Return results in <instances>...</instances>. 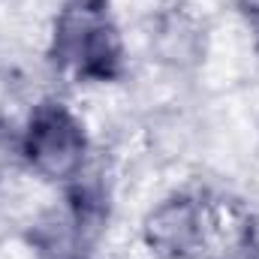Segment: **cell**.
Listing matches in <instances>:
<instances>
[{
    "label": "cell",
    "instance_id": "cell-3",
    "mask_svg": "<svg viewBox=\"0 0 259 259\" xmlns=\"http://www.w3.org/2000/svg\"><path fill=\"white\" fill-rule=\"evenodd\" d=\"M21 160L46 181L69 184L84 172L88 133L84 124L58 100H42L27 115L18 139Z\"/></svg>",
    "mask_w": 259,
    "mask_h": 259
},
{
    "label": "cell",
    "instance_id": "cell-1",
    "mask_svg": "<svg viewBox=\"0 0 259 259\" xmlns=\"http://www.w3.org/2000/svg\"><path fill=\"white\" fill-rule=\"evenodd\" d=\"M49 58L75 81L124 78V39L109 0H64L52 24Z\"/></svg>",
    "mask_w": 259,
    "mask_h": 259
},
{
    "label": "cell",
    "instance_id": "cell-4",
    "mask_svg": "<svg viewBox=\"0 0 259 259\" xmlns=\"http://www.w3.org/2000/svg\"><path fill=\"white\" fill-rule=\"evenodd\" d=\"M145 247L160 259H193L205 244V208L190 193H175L148 211Z\"/></svg>",
    "mask_w": 259,
    "mask_h": 259
},
{
    "label": "cell",
    "instance_id": "cell-6",
    "mask_svg": "<svg viewBox=\"0 0 259 259\" xmlns=\"http://www.w3.org/2000/svg\"><path fill=\"white\" fill-rule=\"evenodd\" d=\"M238 9H241L244 21L250 24V30H253V36L259 42V0H238Z\"/></svg>",
    "mask_w": 259,
    "mask_h": 259
},
{
    "label": "cell",
    "instance_id": "cell-5",
    "mask_svg": "<svg viewBox=\"0 0 259 259\" xmlns=\"http://www.w3.org/2000/svg\"><path fill=\"white\" fill-rule=\"evenodd\" d=\"M223 259H259V235L253 229H247L241 238H238V244H235V250L229 253V256Z\"/></svg>",
    "mask_w": 259,
    "mask_h": 259
},
{
    "label": "cell",
    "instance_id": "cell-2",
    "mask_svg": "<svg viewBox=\"0 0 259 259\" xmlns=\"http://www.w3.org/2000/svg\"><path fill=\"white\" fill-rule=\"evenodd\" d=\"M109 217V199L100 181H69L64 205L46 211L27 232L39 259H91L94 241Z\"/></svg>",
    "mask_w": 259,
    "mask_h": 259
}]
</instances>
